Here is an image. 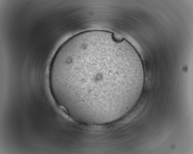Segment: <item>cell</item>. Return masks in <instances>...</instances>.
<instances>
[{
  "label": "cell",
  "mask_w": 193,
  "mask_h": 154,
  "mask_svg": "<svg viewBox=\"0 0 193 154\" xmlns=\"http://www.w3.org/2000/svg\"><path fill=\"white\" fill-rule=\"evenodd\" d=\"M145 80L140 56L124 38L87 31L64 43L52 62L50 80L61 105L75 119L103 124L116 121L138 101Z\"/></svg>",
  "instance_id": "1"
}]
</instances>
